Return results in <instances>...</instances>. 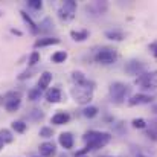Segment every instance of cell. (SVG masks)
<instances>
[{
  "mask_svg": "<svg viewBox=\"0 0 157 157\" xmlns=\"http://www.w3.org/2000/svg\"><path fill=\"white\" fill-rule=\"evenodd\" d=\"M98 107H95V105H89V107H86L84 110H82V114L86 116V117H89V119H92V117H95L96 114H98Z\"/></svg>",
  "mask_w": 157,
  "mask_h": 157,
  "instance_id": "7402d4cb",
  "label": "cell"
},
{
  "mask_svg": "<svg viewBox=\"0 0 157 157\" xmlns=\"http://www.w3.org/2000/svg\"><path fill=\"white\" fill-rule=\"evenodd\" d=\"M72 79H73L75 86H82V84H86V82L89 81L82 72H73V73H72Z\"/></svg>",
  "mask_w": 157,
  "mask_h": 157,
  "instance_id": "ffe728a7",
  "label": "cell"
},
{
  "mask_svg": "<svg viewBox=\"0 0 157 157\" xmlns=\"http://www.w3.org/2000/svg\"><path fill=\"white\" fill-rule=\"evenodd\" d=\"M117 59V52L111 48H102L95 55V61L99 64H113Z\"/></svg>",
  "mask_w": 157,
  "mask_h": 157,
  "instance_id": "8992f818",
  "label": "cell"
},
{
  "mask_svg": "<svg viewBox=\"0 0 157 157\" xmlns=\"http://www.w3.org/2000/svg\"><path fill=\"white\" fill-rule=\"evenodd\" d=\"M0 15H2V12H0Z\"/></svg>",
  "mask_w": 157,
  "mask_h": 157,
  "instance_id": "f35d334b",
  "label": "cell"
},
{
  "mask_svg": "<svg viewBox=\"0 0 157 157\" xmlns=\"http://www.w3.org/2000/svg\"><path fill=\"white\" fill-rule=\"evenodd\" d=\"M11 32H12V34H15V35H18V37L21 35V32H20L18 29H11Z\"/></svg>",
  "mask_w": 157,
  "mask_h": 157,
  "instance_id": "d590c367",
  "label": "cell"
},
{
  "mask_svg": "<svg viewBox=\"0 0 157 157\" xmlns=\"http://www.w3.org/2000/svg\"><path fill=\"white\" fill-rule=\"evenodd\" d=\"M148 49H150V52L153 53V56H154V58H157V41L151 43V44L148 46Z\"/></svg>",
  "mask_w": 157,
  "mask_h": 157,
  "instance_id": "d6a6232c",
  "label": "cell"
},
{
  "mask_svg": "<svg viewBox=\"0 0 157 157\" xmlns=\"http://www.w3.org/2000/svg\"><path fill=\"white\" fill-rule=\"evenodd\" d=\"M53 136V130L51 127H43L40 128V137H44V139H49Z\"/></svg>",
  "mask_w": 157,
  "mask_h": 157,
  "instance_id": "4316f807",
  "label": "cell"
},
{
  "mask_svg": "<svg viewBox=\"0 0 157 157\" xmlns=\"http://www.w3.org/2000/svg\"><path fill=\"white\" fill-rule=\"evenodd\" d=\"M0 137L3 139V142H5V144H11V142L14 140L12 133H11L9 130H6V128H2V130H0Z\"/></svg>",
  "mask_w": 157,
  "mask_h": 157,
  "instance_id": "d4e9b609",
  "label": "cell"
},
{
  "mask_svg": "<svg viewBox=\"0 0 157 157\" xmlns=\"http://www.w3.org/2000/svg\"><path fill=\"white\" fill-rule=\"evenodd\" d=\"M51 59H52L53 63H56V64H59V63H64V61L67 59V52H66V51H58V52L53 53Z\"/></svg>",
  "mask_w": 157,
  "mask_h": 157,
  "instance_id": "44dd1931",
  "label": "cell"
},
{
  "mask_svg": "<svg viewBox=\"0 0 157 157\" xmlns=\"http://www.w3.org/2000/svg\"><path fill=\"white\" fill-rule=\"evenodd\" d=\"M58 142H59V145L64 148V150H70V148H73V136H72V133H61L59 134V137H58Z\"/></svg>",
  "mask_w": 157,
  "mask_h": 157,
  "instance_id": "8fae6325",
  "label": "cell"
},
{
  "mask_svg": "<svg viewBox=\"0 0 157 157\" xmlns=\"http://www.w3.org/2000/svg\"><path fill=\"white\" fill-rule=\"evenodd\" d=\"M153 101V96L150 95H145V93H137L134 96H131L128 99V104L130 105H140V104H150Z\"/></svg>",
  "mask_w": 157,
  "mask_h": 157,
  "instance_id": "30bf717a",
  "label": "cell"
},
{
  "mask_svg": "<svg viewBox=\"0 0 157 157\" xmlns=\"http://www.w3.org/2000/svg\"><path fill=\"white\" fill-rule=\"evenodd\" d=\"M82 157H86V156H82Z\"/></svg>",
  "mask_w": 157,
  "mask_h": 157,
  "instance_id": "ab89813d",
  "label": "cell"
},
{
  "mask_svg": "<svg viewBox=\"0 0 157 157\" xmlns=\"http://www.w3.org/2000/svg\"><path fill=\"white\" fill-rule=\"evenodd\" d=\"M75 12H76V2L73 0H66L58 8V17L63 21H70L75 17Z\"/></svg>",
  "mask_w": 157,
  "mask_h": 157,
  "instance_id": "5b68a950",
  "label": "cell"
},
{
  "mask_svg": "<svg viewBox=\"0 0 157 157\" xmlns=\"http://www.w3.org/2000/svg\"><path fill=\"white\" fill-rule=\"evenodd\" d=\"M153 111H154V113H157V105H154V107H153Z\"/></svg>",
  "mask_w": 157,
  "mask_h": 157,
  "instance_id": "74e56055",
  "label": "cell"
},
{
  "mask_svg": "<svg viewBox=\"0 0 157 157\" xmlns=\"http://www.w3.org/2000/svg\"><path fill=\"white\" fill-rule=\"evenodd\" d=\"M20 14H21V18H23V20L28 23V26L31 28V32H32V34H38V32H40V29H38L37 23H35V21H34V20H32V18L25 12V11H20Z\"/></svg>",
  "mask_w": 157,
  "mask_h": 157,
  "instance_id": "e0dca14e",
  "label": "cell"
},
{
  "mask_svg": "<svg viewBox=\"0 0 157 157\" xmlns=\"http://www.w3.org/2000/svg\"><path fill=\"white\" fill-rule=\"evenodd\" d=\"M41 95H43V90H40L38 87H34V89H31V90H29L28 98H29L31 101H38V99L41 98Z\"/></svg>",
  "mask_w": 157,
  "mask_h": 157,
  "instance_id": "603a6c76",
  "label": "cell"
},
{
  "mask_svg": "<svg viewBox=\"0 0 157 157\" xmlns=\"http://www.w3.org/2000/svg\"><path fill=\"white\" fill-rule=\"evenodd\" d=\"M82 139L87 144L86 148L89 151H92V150H99V148L105 147L111 140V136L108 133H102V131H89L84 134Z\"/></svg>",
  "mask_w": 157,
  "mask_h": 157,
  "instance_id": "7a4b0ae2",
  "label": "cell"
},
{
  "mask_svg": "<svg viewBox=\"0 0 157 157\" xmlns=\"http://www.w3.org/2000/svg\"><path fill=\"white\" fill-rule=\"evenodd\" d=\"M69 121H70V114L66 111H58L56 114L52 116V124L55 125H63V124H67Z\"/></svg>",
  "mask_w": 157,
  "mask_h": 157,
  "instance_id": "2e32d148",
  "label": "cell"
},
{
  "mask_svg": "<svg viewBox=\"0 0 157 157\" xmlns=\"http://www.w3.org/2000/svg\"><path fill=\"white\" fill-rule=\"evenodd\" d=\"M3 147H5V142H3V139L0 137V151L3 150Z\"/></svg>",
  "mask_w": 157,
  "mask_h": 157,
  "instance_id": "8d00e7d4",
  "label": "cell"
},
{
  "mask_svg": "<svg viewBox=\"0 0 157 157\" xmlns=\"http://www.w3.org/2000/svg\"><path fill=\"white\" fill-rule=\"evenodd\" d=\"M51 82H52V73L51 72H43L40 75V79H38V89L40 90H46Z\"/></svg>",
  "mask_w": 157,
  "mask_h": 157,
  "instance_id": "9a60e30c",
  "label": "cell"
},
{
  "mask_svg": "<svg viewBox=\"0 0 157 157\" xmlns=\"http://www.w3.org/2000/svg\"><path fill=\"white\" fill-rule=\"evenodd\" d=\"M70 37L75 41H84L89 38V31L82 29V31H70Z\"/></svg>",
  "mask_w": 157,
  "mask_h": 157,
  "instance_id": "ac0fdd59",
  "label": "cell"
},
{
  "mask_svg": "<svg viewBox=\"0 0 157 157\" xmlns=\"http://www.w3.org/2000/svg\"><path fill=\"white\" fill-rule=\"evenodd\" d=\"M108 93H110V98L114 104H122L127 99V96L130 95V87L124 82H113L110 86Z\"/></svg>",
  "mask_w": 157,
  "mask_h": 157,
  "instance_id": "3957f363",
  "label": "cell"
},
{
  "mask_svg": "<svg viewBox=\"0 0 157 157\" xmlns=\"http://www.w3.org/2000/svg\"><path fill=\"white\" fill-rule=\"evenodd\" d=\"M28 6L32 8V9H35V11H40L43 8V2L41 0H29L28 2Z\"/></svg>",
  "mask_w": 157,
  "mask_h": 157,
  "instance_id": "f1b7e54d",
  "label": "cell"
},
{
  "mask_svg": "<svg viewBox=\"0 0 157 157\" xmlns=\"http://www.w3.org/2000/svg\"><path fill=\"white\" fill-rule=\"evenodd\" d=\"M29 119H32V121H40V119H43L44 117V114H43V111H40V110H32L31 113H29V116H28Z\"/></svg>",
  "mask_w": 157,
  "mask_h": 157,
  "instance_id": "83f0119b",
  "label": "cell"
},
{
  "mask_svg": "<svg viewBox=\"0 0 157 157\" xmlns=\"http://www.w3.org/2000/svg\"><path fill=\"white\" fill-rule=\"evenodd\" d=\"M46 99L48 102H52V104H56V102H61V89L58 87H52L46 92Z\"/></svg>",
  "mask_w": 157,
  "mask_h": 157,
  "instance_id": "5bb4252c",
  "label": "cell"
},
{
  "mask_svg": "<svg viewBox=\"0 0 157 157\" xmlns=\"http://www.w3.org/2000/svg\"><path fill=\"white\" fill-rule=\"evenodd\" d=\"M37 63H40V53L38 52H32L29 56V66H35Z\"/></svg>",
  "mask_w": 157,
  "mask_h": 157,
  "instance_id": "f546056e",
  "label": "cell"
},
{
  "mask_svg": "<svg viewBox=\"0 0 157 157\" xmlns=\"http://www.w3.org/2000/svg\"><path fill=\"white\" fill-rule=\"evenodd\" d=\"M133 127L134 128H145L147 127V122L144 121V119H133Z\"/></svg>",
  "mask_w": 157,
  "mask_h": 157,
  "instance_id": "4dcf8cb0",
  "label": "cell"
},
{
  "mask_svg": "<svg viewBox=\"0 0 157 157\" xmlns=\"http://www.w3.org/2000/svg\"><path fill=\"white\" fill-rule=\"evenodd\" d=\"M38 150H40V154L43 157H53L56 154V148L52 142H43Z\"/></svg>",
  "mask_w": 157,
  "mask_h": 157,
  "instance_id": "7c38bea8",
  "label": "cell"
},
{
  "mask_svg": "<svg viewBox=\"0 0 157 157\" xmlns=\"http://www.w3.org/2000/svg\"><path fill=\"white\" fill-rule=\"evenodd\" d=\"M147 136L150 137V139H153V140H156L157 142V130L156 128H148V131H147Z\"/></svg>",
  "mask_w": 157,
  "mask_h": 157,
  "instance_id": "1f68e13d",
  "label": "cell"
},
{
  "mask_svg": "<svg viewBox=\"0 0 157 157\" xmlns=\"http://www.w3.org/2000/svg\"><path fill=\"white\" fill-rule=\"evenodd\" d=\"M105 37L107 38H110V40H113V41H122L124 38H125V34L122 32V31H107L105 32Z\"/></svg>",
  "mask_w": 157,
  "mask_h": 157,
  "instance_id": "d6986e66",
  "label": "cell"
},
{
  "mask_svg": "<svg viewBox=\"0 0 157 157\" xmlns=\"http://www.w3.org/2000/svg\"><path fill=\"white\" fill-rule=\"evenodd\" d=\"M58 43H59V38H56V37H43L34 43V48L38 49V48H46V46H52V44H58Z\"/></svg>",
  "mask_w": 157,
  "mask_h": 157,
  "instance_id": "4fadbf2b",
  "label": "cell"
},
{
  "mask_svg": "<svg viewBox=\"0 0 157 157\" xmlns=\"http://www.w3.org/2000/svg\"><path fill=\"white\" fill-rule=\"evenodd\" d=\"M38 29H40V32H48V31L53 29V23L51 21V18H44V20L40 23Z\"/></svg>",
  "mask_w": 157,
  "mask_h": 157,
  "instance_id": "484cf974",
  "label": "cell"
},
{
  "mask_svg": "<svg viewBox=\"0 0 157 157\" xmlns=\"http://www.w3.org/2000/svg\"><path fill=\"white\" fill-rule=\"evenodd\" d=\"M136 84H139L142 89H157V73L156 72H150V73H142L140 76H137Z\"/></svg>",
  "mask_w": 157,
  "mask_h": 157,
  "instance_id": "52a82bcc",
  "label": "cell"
},
{
  "mask_svg": "<svg viewBox=\"0 0 157 157\" xmlns=\"http://www.w3.org/2000/svg\"><path fill=\"white\" fill-rule=\"evenodd\" d=\"M125 72L128 73V75H142V73H145V66H144V63L142 61H139V59H130L127 64H125Z\"/></svg>",
  "mask_w": 157,
  "mask_h": 157,
  "instance_id": "9c48e42d",
  "label": "cell"
},
{
  "mask_svg": "<svg viewBox=\"0 0 157 157\" xmlns=\"http://www.w3.org/2000/svg\"><path fill=\"white\" fill-rule=\"evenodd\" d=\"M2 99H3V105H5L6 111L14 113V111H17V110L20 108V105H21V93L12 90V92L5 93V96H3Z\"/></svg>",
  "mask_w": 157,
  "mask_h": 157,
  "instance_id": "277c9868",
  "label": "cell"
},
{
  "mask_svg": "<svg viewBox=\"0 0 157 157\" xmlns=\"http://www.w3.org/2000/svg\"><path fill=\"white\" fill-rule=\"evenodd\" d=\"M108 9V3L107 2H92L86 6V12L87 15H92V17H99V15H104Z\"/></svg>",
  "mask_w": 157,
  "mask_h": 157,
  "instance_id": "ba28073f",
  "label": "cell"
},
{
  "mask_svg": "<svg viewBox=\"0 0 157 157\" xmlns=\"http://www.w3.org/2000/svg\"><path fill=\"white\" fill-rule=\"evenodd\" d=\"M93 90H95V82L89 79V81H87L86 84H82V86H75V87H72L70 93H72L73 99H75L78 104L86 105L93 99Z\"/></svg>",
  "mask_w": 157,
  "mask_h": 157,
  "instance_id": "6da1fadb",
  "label": "cell"
},
{
  "mask_svg": "<svg viewBox=\"0 0 157 157\" xmlns=\"http://www.w3.org/2000/svg\"><path fill=\"white\" fill-rule=\"evenodd\" d=\"M32 73H34V70H26V72H23L21 75H18V79H26V78H31V76H32Z\"/></svg>",
  "mask_w": 157,
  "mask_h": 157,
  "instance_id": "836d02e7",
  "label": "cell"
},
{
  "mask_svg": "<svg viewBox=\"0 0 157 157\" xmlns=\"http://www.w3.org/2000/svg\"><path fill=\"white\" fill-rule=\"evenodd\" d=\"M150 127H151V128H156V130H157V119H154V121H151Z\"/></svg>",
  "mask_w": 157,
  "mask_h": 157,
  "instance_id": "e575fe53",
  "label": "cell"
},
{
  "mask_svg": "<svg viewBox=\"0 0 157 157\" xmlns=\"http://www.w3.org/2000/svg\"><path fill=\"white\" fill-rule=\"evenodd\" d=\"M26 128H28V125H26L23 121H14V122H12V130H14L15 133H25Z\"/></svg>",
  "mask_w": 157,
  "mask_h": 157,
  "instance_id": "cb8c5ba5",
  "label": "cell"
}]
</instances>
